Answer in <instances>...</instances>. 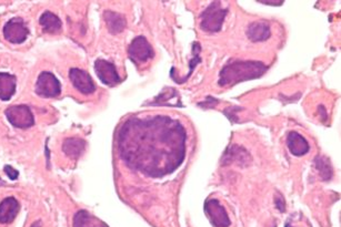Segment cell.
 Segmentation results:
<instances>
[{
  "label": "cell",
  "instance_id": "1",
  "mask_svg": "<svg viewBox=\"0 0 341 227\" xmlns=\"http://www.w3.org/2000/svg\"><path fill=\"white\" fill-rule=\"evenodd\" d=\"M187 133L167 115L130 118L117 133L120 158L128 168L152 179L174 173L186 158Z\"/></svg>",
  "mask_w": 341,
  "mask_h": 227
},
{
  "label": "cell",
  "instance_id": "2",
  "mask_svg": "<svg viewBox=\"0 0 341 227\" xmlns=\"http://www.w3.org/2000/svg\"><path fill=\"white\" fill-rule=\"evenodd\" d=\"M268 67L260 61L232 60L222 68L219 74V85H234L239 82L260 78L267 71Z\"/></svg>",
  "mask_w": 341,
  "mask_h": 227
},
{
  "label": "cell",
  "instance_id": "3",
  "mask_svg": "<svg viewBox=\"0 0 341 227\" xmlns=\"http://www.w3.org/2000/svg\"><path fill=\"white\" fill-rule=\"evenodd\" d=\"M228 9L224 8L220 1H214L208 6L202 14L200 28L207 32H218L222 28Z\"/></svg>",
  "mask_w": 341,
  "mask_h": 227
},
{
  "label": "cell",
  "instance_id": "4",
  "mask_svg": "<svg viewBox=\"0 0 341 227\" xmlns=\"http://www.w3.org/2000/svg\"><path fill=\"white\" fill-rule=\"evenodd\" d=\"M6 118L10 124L18 129H28L34 124V118L32 110L26 104H19L9 107L6 112Z\"/></svg>",
  "mask_w": 341,
  "mask_h": 227
},
{
  "label": "cell",
  "instance_id": "5",
  "mask_svg": "<svg viewBox=\"0 0 341 227\" xmlns=\"http://www.w3.org/2000/svg\"><path fill=\"white\" fill-rule=\"evenodd\" d=\"M34 91L42 98H56L62 93V83L54 73L44 71L39 74Z\"/></svg>",
  "mask_w": 341,
  "mask_h": 227
},
{
  "label": "cell",
  "instance_id": "6",
  "mask_svg": "<svg viewBox=\"0 0 341 227\" xmlns=\"http://www.w3.org/2000/svg\"><path fill=\"white\" fill-rule=\"evenodd\" d=\"M128 54L134 63L140 65L148 62L154 57V49L146 38L138 36L129 44Z\"/></svg>",
  "mask_w": 341,
  "mask_h": 227
},
{
  "label": "cell",
  "instance_id": "7",
  "mask_svg": "<svg viewBox=\"0 0 341 227\" xmlns=\"http://www.w3.org/2000/svg\"><path fill=\"white\" fill-rule=\"evenodd\" d=\"M2 33L10 43H22L29 36V30L22 18L14 17L4 24Z\"/></svg>",
  "mask_w": 341,
  "mask_h": 227
},
{
  "label": "cell",
  "instance_id": "8",
  "mask_svg": "<svg viewBox=\"0 0 341 227\" xmlns=\"http://www.w3.org/2000/svg\"><path fill=\"white\" fill-rule=\"evenodd\" d=\"M204 212L214 227H229L232 225L227 211L216 199H209L204 202Z\"/></svg>",
  "mask_w": 341,
  "mask_h": 227
},
{
  "label": "cell",
  "instance_id": "9",
  "mask_svg": "<svg viewBox=\"0 0 341 227\" xmlns=\"http://www.w3.org/2000/svg\"><path fill=\"white\" fill-rule=\"evenodd\" d=\"M94 71H96L100 81L104 84L109 85V87H114L122 81L114 64L107 61V60L97 59L94 62Z\"/></svg>",
  "mask_w": 341,
  "mask_h": 227
},
{
  "label": "cell",
  "instance_id": "10",
  "mask_svg": "<svg viewBox=\"0 0 341 227\" xmlns=\"http://www.w3.org/2000/svg\"><path fill=\"white\" fill-rule=\"evenodd\" d=\"M69 79L74 89L82 94H92L96 91V85L90 74L79 68H72L69 70Z\"/></svg>",
  "mask_w": 341,
  "mask_h": 227
},
{
  "label": "cell",
  "instance_id": "11",
  "mask_svg": "<svg viewBox=\"0 0 341 227\" xmlns=\"http://www.w3.org/2000/svg\"><path fill=\"white\" fill-rule=\"evenodd\" d=\"M250 161H252V156H250L247 150L244 149L242 146L232 145L224 152L222 162L224 165L237 163L240 166L248 165Z\"/></svg>",
  "mask_w": 341,
  "mask_h": 227
},
{
  "label": "cell",
  "instance_id": "12",
  "mask_svg": "<svg viewBox=\"0 0 341 227\" xmlns=\"http://www.w3.org/2000/svg\"><path fill=\"white\" fill-rule=\"evenodd\" d=\"M19 202L14 198H6L0 203V224H10L19 213Z\"/></svg>",
  "mask_w": 341,
  "mask_h": 227
},
{
  "label": "cell",
  "instance_id": "13",
  "mask_svg": "<svg viewBox=\"0 0 341 227\" xmlns=\"http://www.w3.org/2000/svg\"><path fill=\"white\" fill-rule=\"evenodd\" d=\"M287 145L290 153L294 156H302L307 154L310 150L309 143L302 134L298 132H290L287 136Z\"/></svg>",
  "mask_w": 341,
  "mask_h": 227
},
{
  "label": "cell",
  "instance_id": "14",
  "mask_svg": "<svg viewBox=\"0 0 341 227\" xmlns=\"http://www.w3.org/2000/svg\"><path fill=\"white\" fill-rule=\"evenodd\" d=\"M272 36L270 26L268 22L254 21L250 23L247 28V37L252 42H262L267 40Z\"/></svg>",
  "mask_w": 341,
  "mask_h": 227
},
{
  "label": "cell",
  "instance_id": "15",
  "mask_svg": "<svg viewBox=\"0 0 341 227\" xmlns=\"http://www.w3.org/2000/svg\"><path fill=\"white\" fill-rule=\"evenodd\" d=\"M62 152L70 159L77 160L86 150V141L82 138H67L62 143Z\"/></svg>",
  "mask_w": 341,
  "mask_h": 227
},
{
  "label": "cell",
  "instance_id": "16",
  "mask_svg": "<svg viewBox=\"0 0 341 227\" xmlns=\"http://www.w3.org/2000/svg\"><path fill=\"white\" fill-rule=\"evenodd\" d=\"M17 78L14 74L0 72V100L9 101L16 92Z\"/></svg>",
  "mask_w": 341,
  "mask_h": 227
},
{
  "label": "cell",
  "instance_id": "17",
  "mask_svg": "<svg viewBox=\"0 0 341 227\" xmlns=\"http://www.w3.org/2000/svg\"><path fill=\"white\" fill-rule=\"evenodd\" d=\"M74 227H108L102 221L94 218L87 211L82 210L74 218Z\"/></svg>",
  "mask_w": 341,
  "mask_h": 227
},
{
  "label": "cell",
  "instance_id": "18",
  "mask_svg": "<svg viewBox=\"0 0 341 227\" xmlns=\"http://www.w3.org/2000/svg\"><path fill=\"white\" fill-rule=\"evenodd\" d=\"M39 23L42 27V31L47 33L58 32L62 27V20L56 14L50 11H44L42 14V17L39 19Z\"/></svg>",
  "mask_w": 341,
  "mask_h": 227
},
{
  "label": "cell",
  "instance_id": "19",
  "mask_svg": "<svg viewBox=\"0 0 341 227\" xmlns=\"http://www.w3.org/2000/svg\"><path fill=\"white\" fill-rule=\"evenodd\" d=\"M104 21L107 23L108 30L114 34L122 32L126 27V19L122 14L114 11H104Z\"/></svg>",
  "mask_w": 341,
  "mask_h": 227
},
{
  "label": "cell",
  "instance_id": "20",
  "mask_svg": "<svg viewBox=\"0 0 341 227\" xmlns=\"http://www.w3.org/2000/svg\"><path fill=\"white\" fill-rule=\"evenodd\" d=\"M177 99H179V93L176 91L174 89L172 88H166L164 89L162 93H160L158 97L154 99L152 104V105H172L170 102H174V104L179 105V107H182V102L180 101H177Z\"/></svg>",
  "mask_w": 341,
  "mask_h": 227
},
{
  "label": "cell",
  "instance_id": "21",
  "mask_svg": "<svg viewBox=\"0 0 341 227\" xmlns=\"http://www.w3.org/2000/svg\"><path fill=\"white\" fill-rule=\"evenodd\" d=\"M314 163H316V168L318 169L322 180L328 181L329 179H332V165H330L328 159L324 158V156H317L314 160Z\"/></svg>",
  "mask_w": 341,
  "mask_h": 227
},
{
  "label": "cell",
  "instance_id": "22",
  "mask_svg": "<svg viewBox=\"0 0 341 227\" xmlns=\"http://www.w3.org/2000/svg\"><path fill=\"white\" fill-rule=\"evenodd\" d=\"M274 205H276V208H277V210H279L280 213H284L286 212L284 199L280 193H277L274 195Z\"/></svg>",
  "mask_w": 341,
  "mask_h": 227
},
{
  "label": "cell",
  "instance_id": "23",
  "mask_svg": "<svg viewBox=\"0 0 341 227\" xmlns=\"http://www.w3.org/2000/svg\"><path fill=\"white\" fill-rule=\"evenodd\" d=\"M4 173H6L8 175V178L12 180V181H14V180H17L18 179V176H19V172L17 170H14L12 166H10V165H6L4 168Z\"/></svg>",
  "mask_w": 341,
  "mask_h": 227
},
{
  "label": "cell",
  "instance_id": "24",
  "mask_svg": "<svg viewBox=\"0 0 341 227\" xmlns=\"http://www.w3.org/2000/svg\"><path fill=\"white\" fill-rule=\"evenodd\" d=\"M259 2L264 3V4H276V6H277V4L280 6V4L284 3V1H259Z\"/></svg>",
  "mask_w": 341,
  "mask_h": 227
},
{
  "label": "cell",
  "instance_id": "25",
  "mask_svg": "<svg viewBox=\"0 0 341 227\" xmlns=\"http://www.w3.org/2000/svg\"><path fill=\"white\" fill-rule=\"evenodd\" d=\"M32 227H42V222L40 221L34 222V223L32 225Z\"/></svg>",
  "mask_w": 341,
  "mask_h": 227
},
{
  "label": "cell",
  "instance_id": "26",
  "mask_svg": "<svg viewBox=\"0 0 341 227\" xmlns=\"http://www.w3.org/2000/svg\"><path fill=\"white\" fill-rule=\"evenodd\" d=\"M0 181H2V179H0Z\"/></svg>",
  "mask_w": 341,
  "mask_h": 227
}]
</instances>
